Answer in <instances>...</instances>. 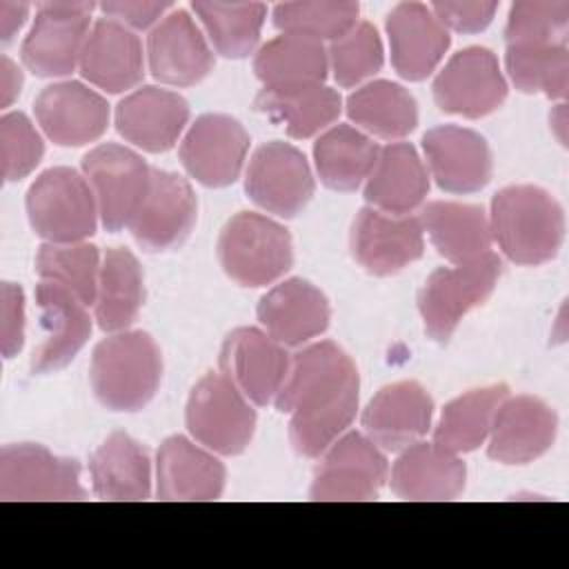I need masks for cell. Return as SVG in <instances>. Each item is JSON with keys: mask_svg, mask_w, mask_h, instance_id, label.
Returning a JSON list of instances; mask_svg holds the SVG:
<instances>
[{"mask_svg": "<svg viewBox=\"0 0 569 569\" xmlns=\"http://www.w3.org/2000/svg\"><path fill=\"white\" fill-rule=\"evenodd\" d=\"M329 69L340 87H356L382 69L385 51L376 27L358 20L345 36L333 40L327 49Z\"/></svg>", "mask_w": 569, "mask_h": 569, "instance_id": "obj_43", "label": "cell"}, {"mask_svg": "<svg viewBox=\"0 0 569 569\" xmlns=\"http://www.w3.org/2000/svg\"><path fill=\"white\" fill-rule=\"evenodd\" d=\"M556 433L558 416L547 402L507 396L493 416L487 453L502 465H527L551 449Z\"/></svg>", "mask_w": 569, "mask_h": 569, "instance_id": "obj_21", "label": "cell"}, {"mask_svg": "<svg viewBox=\"0 0 569 569\" xmlns=\"http://www.w3.org/2000/svg\"><path fill=\"white\" fill-rule=\"evenodd\" d=\"M36 302L44 336L31 356V373L42 376L67 367L76 358L91 333V318L69 289L49 280H40L36 287Z\"/></svg>", "mask_w": 569, "mask_h": 569, "instance_id": "obj_22", "label": "cell"}, {"mask_svg": "<svg viewBox=\"0 0 569 569\" xmlns=\"http://www.w3.org/2000/svg\"><path fill=\"white\" fill-rule=\"evenodd\" d=\"M500 273L502 262L493 251L456 267L433 269L418 296L427 333L436 342H447L460 320L491 296Z\"/></svg>", "mask_w": 569, "mask_h": 569, "instance_id": "obj_6", "label": "cell"}, {"mask_svg": "<svg viewBox=\"0 0 569 569\" xmlns=\"http://www.w3.org/2000/svg\"><path fill=\"white\" fill-rule=\"evenodd\" d=\"M44 142L33 122L22 111L0 118V164L2 178L16 182L27 178L42 160Z\"/></svg>", "mask_w": 569, "mask_h": 569, "instance_id": "obj_45", "label": "cell"}, {"mask_svg": "<svg viewBox=\"0 0 569 569\" xmlns=\"http://www.w3.org/2000/svg\"><path fill=\"white\" fill-rule=\"evenodd\" d=\"M429 193L427 169L409 142H389L380 149L373 171L365 184V200L391 216H407Z\"/></svg>", "mask_w": 569, "mask_h": 569, "instance_id": "obj_30", "label": "cell"}, {"mask_svg": "<svg viewBox=\"0 0 569 569\" xmlns=\"http://www.w3.org/2000/svg\"><path fill=\"white\" fill-rule=\"evenodd\" d=\"M291 358L284 345L256 327L233 329L220 351V369L253 405L267 407L282 389Z\"/></svg>", "mask_w": 569, "mask_h": 569, "instance_id": "obj_16", "label": "cell"}, {"mask_svg": "<svg viewBox=\"0 0 569 569\" xmlns=\"http://www.w3.org/2000/svg\"><path fill=\"white\" fill-rule=\"evenodd\" d=\"M440 24L458 33H478L487 29L498 11L493 0H467V2H433L429 7Z\"/></svg>", "mask_w": 569, "mask_h": 569, "instance_id": "obj_46", "label": "cell"}, {"mask_svg": "<svg viewBox=\"0 0 569 569\" xmlns=\"http://www.w3.org/2000/svg\"><path fill=\"white\" fill-rule=\"evenodd\" d=\"M507 396V385H489L453 398L440 413L433 442L453 453L478 449L489 438L493 416Z\"/></svg>", "mask_w": 569, "mask_h": 569, "instance_id": "obj_38", "label": "cell"}, {"mask_svg": "<svg viewBox=\"0 0 569 569\" xmlns=\"http://www.w3.org/2000/svg\"><path fill=\"white\" fill-rule=\"evenodd\" d=\"M380 147L351 124H336L313 142V160L322 184L356 191L373 171Z\"/></svg>", "mask_w": 569, "mask_h": 569, "instance_id": "obj_35", "label": "cell"}, {"mask_svg": "<svg viewBox=\"0 0 569 569\" xmlns=\"http://www.w3.org/2000/svg\"><path fill=\"white\" fill-rule=\"evenodd\" d=\"M31 229L53 244L82 242L96 233L98 202L89 180L69 167L42 171L27 191Z\"/></svg>", "mask_w": 569, "mask_h": 569, "instance_id": "obj_5", "label": "cell"}, {"mask_svg": "<svg viewBox=\"0 0 569 569\" xmlns=\"http://www.w3.org/2000/svg\"><path fill=\"white\" fill-rule=\"evenodd\" d=\"M198 218V198L191 184L164 169L151 171L147 196L129 222L133 240L144 251H169L180 247Z\"/></svg>", "mask_w": 569, "mask_h": 569, "instance_id": "obj_14", "label": "cell"}, {"mask_svg": "<svg viewBox=\"0 0 569 569\" xmlns=\"http://www.w3.org/2000/svg\"><path fill=\"white\" fill-rule=\"evenodd\" d=\"M33 111L47 138L60 147L96 142L109 124L107 100L78 80L44 87L33 102Z\"/></svg>", "mask_w": 569, "mask_h": 569, "instance_id": "obj_18", "label": "cell"}, {"mask_svg": "<svg viewBox=\"0 0 569 569\" xmlns=\"http://www.w3.org/2000/svg\"><path fill=\"white\" fill-rule=\"evenodd\" d=\"M420 224L436 251L453 264L476 260L491 247L489 218L478 204L429 202L422 207Z\"/></svg>", "mask_w": 569, "mask_h": 569, "instance_id": "obj_33", "label": "cell"}, {"mask_svg": "<svg viewBox=\"0 0 569 569\" xmlns=\"http://www.w3.org/2000/svg\"><path fill=\"white\" fill-rule=\"evenodd\" d=\"M567 116V111H565V104H558V109H556V113L551 116V124L558 129V138H560V142L565 144V140H567V136H565V118Z\"/></svg>", "mask_w": 569, "mask_h": 569, "instance_id": "obj_51", "label": "cell"}, {"mask_svg": "<svg viewBox=\"0 0 569 569\" xmlns=\"http://www.w3.org/2000/svg\"><path fill=\"white\" fill-rule=\"evenodd\" d=\"M347 116L367 133L385 140L409 136L418 124V102L398 82L373 80L349 93Z\"/></svg>", "mask_w": 569, "mask_h": 569, "instance_id": "obj_36", "label": "cell"}, {"mask_svg": "<svg viewBox=\"0 0 569 569\" xmlns=\"http://www.w3.org/2000/svg\"><path fill=\"white\" fill-rule=\"evenodd\" d=\"M80 462L44 445H4L0 451V500H84Z\"/></svg>", "mask_w": 569, "mask_h": 569, "instance_id": "obj_10", "label": "cell"}, {"mask_svg": "<svg viewBox=\"0 0 569 569\" xmlns=\"http://www.w3.org/2000/svg\"><path fill=\"white\" fill-rule=\"evenodd\" d=\"M491 240L516 264H542L562 247L565 211L545 189L511 184L491 200Z\"/></svg>", "mask_w": 569, "mask_h": 569, "instance_id": "obj_2", "label": "cell"}, {"mask_svg": "<svg viewBox=\"0 0 569 569\" xmlns=\"http://www.w3.org/2000/svg\"><path fill=\"white\" fill-rule=\"evenodd\" d=\"M29 18V2L0 0V40L7 44Z\"/></svg>", "mask_w": 569, "mask_h": 569, "instance_id": "obj_50", "label": "cell"}, {"mask_svg": "<svg viewBox=\"0 0 569 569\" xmlns=\"http://www.w3.org/2000/svg\"><path fill=\"white\" fill-rule=\"evenodd\" d=\"M22 71L9 56H0V107L7 109L22 91Z\"/></svg>", "mask_w": 569, "mask_h": 569, "instance_id": "obj_49", "label": "cell"}, {"mask_svg": "<svg viewBox=\"0 0 569 569\" xmlns=\"http://www.w3.org/2000/svg\"><path fill=\"white\" fill-rule=\"evenodd\" d=\"M102 13L111 20L131 27V29H149L151 24H158L164 13L171 9V2H158V0H116V2H102Z\"/></svg>", "mask_w": 569, "mask_h": 569, "instance_id": "obj_48", "label": "cell"}, {"mask_svg": "<svg viewBox=\"0 0 569 569\" xmlns=\"http://www.w3.org/2000/svg\"><path fill=\"white\" fill-rule=\"evenodd\" d=\"M256 78L267 91H293L325 84L329 56L320 40L282 33L267 40L253 58Z\"/></svg>", "mask_w": 569, "mask_h": 569, "instance_id": "obj_31", "label": "cell"}, {"mask_svg": "<svg viewBox=\"0 0 569 569\" xmlns=\"http://www.w3.org/2000/svg\"><path fill=\"white\" fill-rule=\"evenodd\" d=\"M2 322H0V345L2 356L13 358L24 345V293L13 282H2Z\"/></svg>", "mask_w": 569, "mask_h": 569, "instance_id": "obj_47", "label": "cell"}, {"mask_svg": "<svg viewBox=\"0 0 569 569\" xmlns=\"http://www.w3.org/2000/svg\"><path fill=\"white\" fill-rule=\"evenodd\" d=\"M191 9L204 24L213 49L224 58L249 56L260 40L267 18V4L262 2L196 0Z\"/></svg>", "mask_w": 569, "mask_h": 569, "instance_id": "obj_39", "label": "cell"}, {"mask_svg": "<svg viewBox=\"0 0 569 569\" xmlns=\"http://www.w3.org/2000/svg\"><path fill=\"white\" fill-rule=\"evenodd\" d=\"M218 260L233 282L264 287L291 269L293 242L280 222L262 213L240 211L220 231Z\"/></svg>", "mask_w": 569, "mask_h": 569, "instance_id": "obj_4", "label": "cell"}, {"mask_svg": "<svg viewBox=\"0 0 569 569\" xmlns=\"http://www.w3.org/2000/svg\"><path fill=\"white\" fill-rule=\"evenodd\" d=\"M507 80L498 58L487 47H467L453 53L433 80L436 104L445 113L482 118L502 107Z\"/></svg>", "mask_w": 569, "mask_h": 569, "instance_id": "obj_13", "label": "cell"}, {"mask_svg": "<svg viewBox=\"0 0 569 569\" xmlns=\"http://www.w3.org/2000/svg\"><path fill=\"white\" fill-rule=\"evenodd\" d=\"M258 320L276 342L298 347L327 331L331 307L318 287L289 278L260 298Z\"/></svg>", "mask_w": 569, "mask_h": 569, "instance_id": "obj_26", "label": "cell"}, {"mask_svg": "<svg viewBox=\"0 0 569 569\" xmlns=\"http://www.w3.org/2000/svg\"><path fill=\"white\" fill-rule=\"evenodd\" d=\"M89 378L102 407L140 411L160 387L162 353L147 331H118L96 345Z\"/></svg>", "mask_w": 569, "mask_h": 569, "instance_id": "obj_3", "label": "cell"}, {"mask_svg": "<svg viewBox=\"0 0 569 569\" xmlns=\"http://www.w3.org/2000/svg\"><path fill=\"white\" fill-rule=\"evenodd\" d=\"M224 465L184 436L167 438L156 453V493L160 500H218Z\"/></svg>", "mask_w": 569, "mask_h": 569, "instance_id": "obj_28", "label": "cell"}, {"mask_svg": "<svg viewBox=\"0 0 569 569\" xmlns=\"http://www.w3.org/2000/svg\"><path fill=\"white\" fill-rule=\"evenodd\" d=\"M36 273L40 280L69 289L84 307L96 302L100 280V253L96 244L47 242L36 253Z\"/></svg>", "mask_w": 569, "mask_h": 569, "instance_id": "obj_41", "label": "cell"}, {"mask_svg": "<svg viewBox=\"0 0 569 569\" xmlns=\"http://www.w3.org/2000/svg\"><path fill=\"white\" fill-rule=\"evenodd\" d=\"M569 2L567 0H520L507 16V44H567Z\"/></svg>", "mask_w": 569, "mask_h": 569, "instance_id": "obj_44", "label": "cell"}, {"mask_svg": "<svg viewBox=\"0 0 569 569\" xmlns=\"http://www.w3.org/2000/svg\"><path fill=\"white\" fill-rule=\"evenodd\" d=\"M149 71L171 87H191L213 69V51L196 20L176 9L167 13L147 38Z\"/></svg>", "mask_w": 569, "mask_h": 569, "instance_id": "obj_20", "label": "cell"}, {"mask_svg": "<svg viewBox=\"0 0 569 569\" xmlns=\"http://www.w3.org/2000/svg\"><path fill=\"white\" fill-rule=\"evenodd\" d=\"M467 480L458 453L436 442H413L391 467V491L402 500H456Z\"/></svg>", "mask_w": 569, "mask_h": 569, "instance_id": "obj_29", "label": "cell"}, {"mask_svg": "<svg viewBox=\"0 0 569 569\" xmlns=\"http://www.w3.org/2000/svg\"><path fill=\"white\" fill-rule=\"evenodd\" d=\"M247 196L269 213L293 218L316 191L313 173L300 149L271 140L256 149L244 176Z\"/></svg>", "mask_w": 569, "mask_h": 569, "instance_id": "obj_12", "label": "cell"}, {"mask_svg": "<svg viewBox=\"0 0 569 569\" xmlns=\"http://www.w3.org/2000/svg\"><path fill=\"white\" fill-rule=\"evenodd\" d=\"M189 433L209 451L236 456L256 431V409L222 373L202 376L189 393L184 411Z\"/></svg>", "mask_w": 569, "mask_h": 569, "instance_id": "obj_7", "label": "cell"}, {"mask_svg": "<svg viewBox=\"0 0 569 569\" xmlns=\"http://www.w3.org/2000/svg\"><path fill=\"white\" fill-rule=\"evenodd\" d=\"M358 2L338 0H305V2H280L273 7V24L284 33L307 36L313 40H338L351 27L358 24Z\"/></svg>", "mask_w": 569, "mask_h": 569, "instance_id": "obj_42", "label": "cell"}, {"mask_svg": "<svg viewBox=\"0 0 569 569\" xmlns=\"http://www.w3.org/2000/svg\"><path fill=\"white\" fill-rule=\"evenodd\" d=\"M93 2H38L20 58L38 78H60L80 64Z\"/></svg>", "mask_w": 569, "mask_h": 569, "instance_id": "obj_8", "label": "cell"}, {"mask_svg": "<svg viewBox=\"0 0 569 569\" xmlns=\"http://www.w3.org/2000/svg\"><path fill=\"white\" fill-rule=\"evenodd\" d=\"M151 171L142 156L118 142H104L84 153L82 173L96 193L107 231L129 227L147 196Z\"/></svg>", "mask_w": 569, "mask_h": 569, "instance_id": "obj_9", "label": "cell"}, {"mask_svg": "<svg viewBox=\"0 0 569 569\" xmlns=\"http://www.w3.org/2000/svg\"><path fill=\"white\" fill-rule=\"evenodd\" d=\"M433 400L413 380L382 387L362 411V427L385 451H402L418 442L431 427Z\"/></svg>", "mask_w": 569, "mask_h": 569, "instance_id": "obj_23", "label": "cell"}, {"mask_svg": "<svg viewBox=\"0 0 569 569\" xmlns=\"http://www.w3.org/2000/svg\"><path fill=\"white\" fill-rule=\"evenodd\" d=\"M422 149L431 178L442 191L473 193L491 180V149L473 129L460 124L431 127L422 136Z\"/></svg>", "mask_w": 569, "mask_h": 569, "instance_id": "obj_19", "label": "cell"}, {"mask_svg": "<svg viewBox=\"0 0 569 569\" xmlns=\"http://www.w3.org/2000/svg\"><path fill=\"white\" fill-rule=\"evenodd\" d=\"M256 111L269 116L273 122L284 124L291 138L305 140L331 122L342 111V98L327 84L293 89V91H267L262 89L253 100Z\"/></svg>", "mask_w": 569, "mask_h": 569, "instance_id": "obj_37", "label": "cell"}, {"mask_svg": "<svg viewBox=\"0 0 569 569\" xmlns=\"http://www.w3.org/2000/svg\"><path fill=\"white\" fill-rule=\"evenodd\" d=\"M391 64L405 80H425L445 58L451 36L422 2H400L387 16Z\"/></svg>", "mask_w": 569, "mask_h": 569, "instance_id": "obj_25", "label": "cell"}, {"mask_svg": "<svg viewBox=\"0 0 569 569\" xmlns=\"http://www.w3.org/2000/svg\"><path fill=\"white\" fill-rule=\"evenodd\" d=\"M93 493L100 500H149L151 460L124 431H113L89 458Z\"/></svg>", "mask_w": 569, "mask_h": 569, "instance_id": "obj_32", "label": "cell"}, {"mask_svg": "<svg viewBox=\"0 0 569 569\" xmlns=\"http://www.w3.org/2000/svg\"><path fill=\"white\" fill-rule=\"evenodd\" d=\"M249 151V133L224 113H204L180 142V162L204 187H229L240 178Z\"/></svg>", "mask_w": 569, "mask_h": 569, "instance_id": "obj_15", "label": "cell"}, {"mask_svg": "<svg viewBox=\"0 0 569 569\" xmlns=\"http://www.w3.org/2000/svg\"><path fill=\"white\" fill-rule=\"evenodd\" d=\"M144 302V278L138 258L124 247L107 249L100 264L96 320L102 331L127 329Z\"/></svg>", "mask_w": 569, "mask_h": 569, "instance_id": "obj_34", "label": "cell"}, {"mask_svg": "<svg viewBox=\"0 0 569 569\" xmlns=\"http://www.w3.org/2000/svg\"><path fill=\"white\" fill-rule=\"evenodd\" d=\"M505 67L522 93L565 98L569 89L567 44H507Z\"/></svg>", "mask_w": 569, "mask_h": 569, "instance_id": "obj_40", "label": "cell"}, {"mask_svg": "<svg viewBox=\"0 0 569 569\" xmlns=\"http://www.w3.org/2000/svg\"><path fill=\"white\" fill-rule=\"evenodd\" d=\"M360 376L351 356L331 340L305 347L291 358L276 409L291 413L289 438L300 456L316 458L351 425Z\"/></svg>", "mask_w": 569, "mask_h": 569, "instance_id": "obj_1", "label": "cell"}, {"mask_svg": "<svg viewBox=\"0 0 569 569\" xmlns=\"http://www.w3.org/2000/svg\"><path fill=\"white\" fill-rule=\"evenodd\" d=\"M425 251L420 218L389 216L373 207L358 211L351 227V253L373 276H391L418 260Z\"/></svg>", "mask_w": 569, "mask_h": 569, "instance_id": "obj_17", "label": "cell"}, {"mask_svg": "<svg viewBox=\"0 0 569 569\" xmlns=\"http://www.w3.org/2000/svg\"><path fill=\"white\" fill-rule=\"evenodd\" d=\"M387 476L389 465L380 447L365 433L349 431L325 451L309 496L320 502L376 500Z\"/></svg>", "mask_w": 569, "mask_h": 569, "instance_id": "obj_11", "label": "cell"}, {"mask_svg": "<svg viewBox=\"0 0 569 569\" xmlns=\"http://www.w3.org/2000/svg\"><path fill=\"white\" fill-rule=\"evenodd\" d=\"M189 122L187 100L153 84L140 87L124 96L116 107L118 133L151 153L171 149Z\"/></svg>", "mask_w": 569, "mask_h": 569, "instance_id": "obj_24", "label": "cell"}, {"mask_svg": "<svg viewBox=\"0 0 569 569\" xmlns=\"http://www.w3.org/2000/svg\"><path fill=\"white\" fill-rule=\"evenodd\" d=\"M78 69L84 80L107 93L133 89L144 76L142 42L129 27L100 18L89 31Z\"/></svg>", "mask_w": 569, "mask_h": 569, "instance_id": "obj_27", "label": "cell"}]
</instances>
